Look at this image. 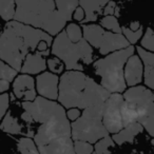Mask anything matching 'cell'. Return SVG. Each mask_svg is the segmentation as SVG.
<instances>
[{"mask_svg":"<svg viewBox=\"0 0 154 154\" xmlns=\"http://www.w3.org/2000/svg\"><path fill=\"white\" fill-rule=\"evenodd\" d=\"M22 108L23 113L21 114V119L23 122L26 124H40L33 136L36 146L42 145L56 137H72L71 124L66 117L64 108L60 103L37 96L33 101H23Z\"/></svg>","mask_w":154,"mask_h":154,"instance_id":"cell-1","label":"cell"},{"mask_svg":"<svg viewBox=\"0 0 154 154\" xmlns=\"http://www.w3.org/2000/svg\"><path fill=\"white\" fill-rule=\"evenodd\" d=\"M41 41L52 45L53 37L41 29L16 20L8 21L0 34V59L18 72L26 55L36 52Z\"/></svg>","mask_w":154,"mask_h":154,"instance_id":"cell-2","label":"cell"},{"mask_svg":"<svg viewBox=\"0 0 154 154\" xmlns=\"http://www.w3.org/2000/svg\"><path fill=\"white\" fill-rule=\"evenodd\" d=\"M111 93L82 71H66L59 79L58 101L64 108L87 109L105 105Z\"/></svg>","mask_w":154,"mask_h":154,"instance_id":"cell-3","label":"cell"},{"mask_svg":"<svg viewBox=\"0 0 154 154\" xmlns=\"http://www.w3.org/2000/svg\"><path fill=\"white\" fill-rule=\"evenodd\" d=\"M14 20L41 29L51 36H56L68 23L54 0H16Z\"/></svg>","mask_w":154,"mask_h":154,"instance_id":"cell-4","label":"cell"},{"mask_svg":"<svg viewBox=\"0 0 154 154\" xmlns=\"http://www.w3.org/2000/svg\"><path fill=\"white\" fill-rule=\"evenodd\" d=\"M132 45L125 49L112 52L94 62L95 73L100 78V85L110 93H122L126 91L125 66L130 56L134 54Z\"/></svg>","mask_w":154,"mask_h":154,"instance_id":"cell-5","label":"cell"},{"mask_svg":"<svg viewBox=\"0 0 154 154\" xmlns=\"http://www.w3.org/2000/svg\"><path fill=\"white\" fill-rule=\"evenodd\" d=\"M51 53L62 60L68 71H84V64L88 66L93 62V48L90 43L85 38L73 42L64 30L56 35L52 42Z\"/></svg>","mask_w":154,"mask_h":154,"instance_id":"cell-6","label":"cell"},{"mask_svg":"<svg viewBox=\"0 0 154 154\" xmlns=\"http://www.w3.org/2000/svg\"><path fill=\"white\" fill-rule=\"evenodd\" d=\"M103 106L90 107L82 112V116L71 124L73 140H85L94 143L108 136L109 132L103 122Z\"/></svg>","mask_w":154,"mask_h":154,"instance_id":"cell-7","label":"cell"},{"mask_svg":"<svg viewBox=\"0 0 154 154\" xmlns=\"http://www.w3.org/2000/svg\"><path fill=\"white\" fill-rule=\"evenodd\" d=\"M126 103L135 111L137 122L154 137V92L145 86H134L122 94Z\"/></svg>","mask_w":154,"mask_h":154,"instance_id":"cell-8","label":"cell"},{"mask_svg":"<svg viewBox=\"0 0 154 154\" xmlns=\"http://www.w3.org/2000/svg\"><path fill=\"white\" fill-rule=\"evenodd\" d=\"M82 32L84 38L91 47L97 49L103 56L131 45L122 34L107 31L100 24L85 23L82 24Z\"/></svg>","mask_w":154,"mask_h":154,"instance_id":"cell-9","label":"cell"},{"mask_svg":"<svg viewBox=\"0 0 154 154\" xmlns=\"http://www.w3.org/2000/svg\"><path fill=\"white\" fill-rule=\"evenodd\" d=\"M128 108L122 93H111L103 106V122L112 134L119 132L128 126Z\"/></svg>","mask_w":154,"mask_h":154,"instance_id":"cell-10","label":"cell"},{"mask_svg":"<svg viewBox=\"0 0 154 154\" xmlns=\"http://www.w3.org/2000/svg\"><path fill=\"white\" fill-rule=\"evenodd\" d=\"M36 89L41 97L56 100L59 92V77L52 72H42L36 78Z\"/></svg>","mask_w":154,"mask_h":154,"instance_id":"cell-11","label":"cell"},{"mask_svg":"<svg viewBox=\"0 0 154 154\" xmlns=\"http://www.w3.org/2000/svg\"><path fill=\"white\" fill-rule=\"evenodd\" d=\"M13 94L17 99L33 101L37 97L35 90V80L29 74L18 75L13 80Z\"/></svg>","mask_w":154,"mask_h":154,"instance_id":"cell-12","label":"cell"},{"mask_svg":"<svg viewBox=\"0 0 154 154\" xmlns=\"http://www.w3.org/2000/svg\"><path fill=\"white\" fill-rule=\"evenodd\" d=\"M40 154H76L74 141L70 136L56 137L42 145L37 146Z\"/></svg>","mask_w":154,"mask_h":154,"instance_id":"cell-13","label":"cell"},{"mask_svg":"<svg viewBox=\"0 0 154 154\" xmlns=\"http://www.w3.org/2000/svg\"><path fill=\"white\" fill-rule=\"evenodd\" d=\"M126 85L134 87L140 84L143 79V63L138 55L133 54L128 58L124 70Z\"/></svg>","mask_w":154,"mask_h":154,"instance_id":"cell-14","label":"cell"},{"mask_svg":"<svg viewBox=\"0 0 154 154\" xmlns=\"http://www.w3.org/2000/svg\"><path fill=\"white\" fill-rule=\"evenodd\" d=\"M47 60L45 56L40 55L38 52H31L26 55L22 62L20 72L22 74H40L47 69Z\"/></svg>","mask_w":154,"mask_h":154,"instance_id":"cell-15","label":"cell"},{"mask_svg":"<svg viewBox=\"0 0 154 154\" xmlns=\"http://www.w3.org/2000/svg\"><path fill=\"white\" fill-rule=\"evenodd\" d=\"M137 53L143 63V80L146 87L154 91V53L137 47Z\"/></svg>","mask_w":154,"mask_h":154,"instance_id":"cell-16","label":"cell"},{"mask_svg":"<svg viewBox=\"0 0 154 154\" xmlns=\"http://www.w3.org/2000/svg\"><path fill=\"white\" fill-rule=\"evenodd\" d=\"M78 2L86 13V18L82 22L85 24L96 21L103 14V8L109 2V0H78Z\"/></svg>","mask_w":154,"mask_h":154,"instance_id":"cell-17","label":"cell"},{"mask_svg":"<svg viewBox=\"0 0 154 154\" xmlns=\"http://www.w3.org/2000/svg\"><path fill=\"white\" fill-rule=\"evenodd\" d=\"M143 131V127L139 122H135L128 125V126H126L119 132L113 134L112 139H113L116 145H119V146L127 143H133L135 137L138 134H140Z\"/></svg>","mask_w":154,"mask_h":154,"instance_id":"cell-18","label":"cell"},{"mask_svg":"<svg viewBox=\"0 0 154 154\" xmlns=\"http://www.w3.org/2000/svg\"><path fill=\"white\" fill-rule=\"evenodd\" d=\"M0 130L3 132L9 133V134H23L26 136V132L24 131V128L20 122H18V119L13 116L11 112H7L5 117L2 118V122L0 125Z\"/></svg>","mask_w":154,"mask_h":154,"instance_id":"cell-19","label":"cell"},{"mask_svg":"<svg viewBox=\"0 0 154 154\" xmlns=\"http://www.w3.org/2000/svg\"><path fill=\"white\" fill-rule=\"evenodd\" d=\"M17 76V71L0 59V93H5L10 89V84Z\"/></svg>","mask_w":154,"mask_h":154,"instance_id":"cell-20","label":"cell"},{"mask_svg":"<svg viewBox=\"0 0 154 154\" xmlns=\"http://www.w3.org/2000/svg\"><path fill=\"white\" fill-rule=\"evenodd\" d=\"M54 1H55L56 9L61 14L62 17L68 22L72 20L75 9L79 5L78 0H54Z\"/></svg>","mask_w":154,"mask_h":154,"instance_id":"cell-21","label":"cell"},{"mask_svg":"<svg viewBox=\"0 0 154 154\" xmlns=\"http://www.w3.org/2000/svg\"><path fill=\"white\" fill-rule=\"evenodd\" d=\"M16 12V0H0V17L5 21L14 20Z\"/></svg>","mask_w":154,"mask_h":154,"instance_id":"cell-22","label":"cell"},{"mask_svg":"<svg viewBox=\"0 0 154 154\" xmlns=\"http://www.w3.org/2000/svg\"><path fill=\"white\" fill-rule=\"evenodd\" d=\"M19 154H40L35 141L31 137L24 136L19 138L17 143Z\"/></svg>","mask_w":154,"mask_h":154,"instance_id":"cell-23","label":"cell"},{"mask_svg":"<svg viewBox=\"0 0 154 154\" xmlns=\"http://www.w3.org/2000/svg\"><path fill=\"white\" fill-rule=\"evenodd\" d=\"M114 145L115 143L112 137L108 135L95 143L94 151L92 154H111V148H113Z\"/></svg>","mask_w":154,"mask_h":154,"instance_id":"cell-24","label":"cell"},{"mask_svg":"<svg viewBox=\"0 0 154 154\" xmlns=\"http://www.w3.org/2000/svg\"><path fill=\"white\" fill-rule=\"evenodd\" d=\"M100 24L103 29L107 31H111L113 33H118V34H122V26L119 24L117 17L114 15H108L105 16L100 19Z\"/></svg>","mask_w":154,"mask_h":154,"instance_id":"cell-25","label":"cell"},{"mask_svg":"<svg viewBox=\"0 0 154 154\" xmlns=\"http://www.w3.org/2000/svg\"><path fill=\"white\" fill-rule=\"evenodd\" d=\"M64 31H66V34L69 37V39L71 41H73V42H77V41L82 40L84 38L82 26H80L79 24L74 23V22H70V23L66 26Z\"/></svg>","mask_w":154,"mask_h":154,"instance_id":"cell-26","label":"cell"},{"mask_svg":"<svg viewBox=\"0 0 154 154\" xmlns=\"http://www.w3.org/2000/svg\"><path fill=\"white\" fill-rule=\"evenodd\" d=\"M122 33L126 39L129 41L130 45H135L139 39L143 37V28L141 26L140 29H138L137 31H133L131 30L129 26H122Z\"/></svg>","mask_w":154,"mask_h":154,"instance_id":"cell-27","label":"cell"},{"mask_svg":"<svg viewBox=\"0 0 154 154\" xmlns=\"http://www.w3.org/2000/svg\"><path fill=\"white\" fill-rule=\"evenodd\" d=\"M140 47L154 53V30H152L151 28H147L145 35L141 37Z\"/></svg>","mask_w":154,"mask_h":154,"instance_id":"cell-28","label":"cell"},{"mask_svg":"<svg viewBox=\"0 0 154 154\" xmlns=\"http://www.w3.org/2000/svg\"><path fill=\"white\" fill-rule=\"evenodd\" d=\"M74 150L76 154H92L94 146L85 140H74Z\"/></svg>","mask_w":154,"mask_h":154,"instance_id":"cell-29","label":"cell"},{"mask_svg":"<svg viewBox=\"0 0 154 154\" xmlns=\"http://www.w3.org/2000/svg\"><path fill=\"white\" fill-rule=\"evenodd\" d=\"M47 66L48 68L50 69L52 73L54 74H61L63 72V69L66 68L64 66V63L62 62V60H60L58 57L54 56L52 58H49L47 60Z\"/></svg>","mask_w":154,"mask_h":154,"instance_id":"cell-30","label":"cell"},{"mask_svg":"<svg viewBox=\"0 0 154 154\" xmlns=\"http://www.w3.org/2000/svg\"><path fill=\"white\" fill-rule=\"evenodd\" d=\"M10 106V95L7 93H0V119L7 114Z\"/></svg>","mask_w":154,"mask_h":154,"instance_id":"cell-31","label":"cell"},{"mask_svg":"<svg viewBox=\"0 0 154 154\" xmlns=\"http://www.w3.org/2000/svg\"><path fill=\"white\" fill-rule=\"evenodd\" d=\"M66 113L68 119L71 120V122H75V120L78 119L82 116V111L78 108H70V109H68V111Z\"/></svg>","mask_w":154,"mask_h":154,"instance_id":"cell-32","label":"cell"},{"mask_svg":"<svg viewBox=\"0 0 154 154\" xmlns=\"http://www.w3.org/2000/svg\"><path fill=\"white\" fill-rule=\"evenodd\" d=\"M116 3L113 0H109V2L105 5L103 10V16H108V15H114L115 14V10H116Z\"/></svg>","mask_w":154,"mask_h":154,"instance_id":"cell-33","label":"cell"},{"mask_svg":"<svg viewBox=\"0 0 154 154\" xmlns=\"http://www.w3.org/2000/svg\"><path fill=\"white\" fill-rule=\"evenodd\" d=\"M72 18L74 20H76L77 22H80V23L84 21V19L86 18V13H85L84 9H82L80 5H78V7L75 9L74 13H73V17Z\"/></svg>","mask_w":154,"mask_h":154,"instance_id":"cell-34","label":"cell"},{"mask_svg":"<svg viewBox=\"0 0 154 154\" xmlns=\"http://www.w3.org/2000/svg\"><path fill=\"white\" fill-rule=\"evenodd\" d=\"M151 143H152V146H153V149H154V138L151 140Z\"/></svg>","mask_w":154,"mask_h":154,"instance_id":"cell-35","label":"cell"},{"mask_svg":"<svg viewBox=\"0 0 154 154\" xmlns=\"http://www.w3.org/2000/svg\"><path fill=\"white\" fill-rule=\"evenodd\" d=\"M1 32H2V30H1V26H0V34H1Z\"/></svg>","mask_w":154,"mask_h":154,"instance_id":"cell-36","label":"cell"}]
</instances>
